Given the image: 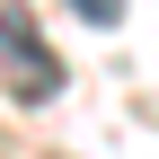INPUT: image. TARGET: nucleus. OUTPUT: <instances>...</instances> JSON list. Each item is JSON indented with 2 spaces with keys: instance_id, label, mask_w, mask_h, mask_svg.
Segmentation results:
<instances>
[{
  "instance_id": "1",
  "label": "nucleus",
  "mask_w": 159,
  "mask_h": 159,
  "mask_svg": "<svg viewBox=\"0 0 159 159\" xmlns=\"http://www.w3.org/2000/svg\"><path fill=\"white\" fill-rule=\"evenodd\" d=\"M0 80H9L18 106H44V97H62V53L44 44V27H35L27 9H0Z\"/></svg>"
},
{
  "instance_id": "2",
  "label": "nucleus",
  "mask_w": 159,
  "mask_h": 159,
  "mask_svg": "<svg viewBox=\"0 0 159 159\" xmlns=\"http://www.w3.org/2000/svg\"><path fill=\"white\" fill-rule=\"evenodd\" d=\"M80 18H89V27H124V0H71Z\"/></svg>"
}]
</instances>
